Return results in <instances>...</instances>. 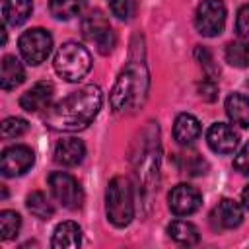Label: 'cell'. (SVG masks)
I'll return each instance as SVG.
<instances>
[{
	"label": "cell",
	"instance_id": "9c48e42d",
	"mask_svg": "<svg viewBox=\"0 0 249 249\" xmlns=\"http://www.w3.org/2000/svg\"><path fill=\"white\" fill-rule=\"evenodd\" d=\"M49 187L56 202H60L64 208L76 210L84 202V193L80 183L66 171H53L49 175Z\"/></svg>",
	"mask_w": 249,
	"mask_h": 249
},
{
	"label": "cell",
	"instance_id": "1f68e13d",
	"mask_svg": "<svg viewBox=\"0 0 249 249\" xmlns=\"http://www.w3.org/2000/svg\"><path fill=\"white\" fill-rule=\"evenodd\" d=\"M241 202H243V206L249 210V185L243 189V193H241Z\"/></svg>",
	"mask_w": 249,
	"mask_h": 249
},
{
	"label": "cell",
	"instance_id": "f546056e",
	"mask_svg": "<svg viewBox=\"0 0 249 249\" xmlns=\"http://www.w3.org/2000/svg\"><path fill=\"white\" fill-rule=\"evenodd\" d=\"M198 95L204 99V101H214L218 97V86H216V80L212 78H204L202 84H198Z\"/></svg>",
	"mask_w": 249,
	"mask_h": 249
},
{
	"label": "cell",
	"instance_id": "ffe728a7",
	"mask_svg": "<svg viewBox=\"0 0 249 249\" xmlns=\"http://www.w3.org/2000/svg\"><path fill=\"white\" fill-rule=\"evenodd\" d=\"M33 10V0H4L2 16L8 25H21Z\"/></svg>",
	"mask_w": 249,
	"mask_h": 249
},
{
	"label": "cell",
	"instance_id": "8fae6325",
	"mask_svg": "<svg viewBox=\"0 0 249 249\" xmlns=\"http://www.w3.org/2000/svg\"><path fill=\"white\" fill-rule=\"evenodd\" d=\"M167 202L175 216H189L200 208L202 196L195 187H191L187 183H179L169 191Z\"/></svg>",
	"mask_w": 249,
	"mask_h": 249
},
{
	"label": "cell",
	"instance_id": "7402d4cb",
	"mask_svg": "<svg viewBox=\"0 0 249 249\" xmlns=\"http://www.w3.org/2000/svg\"><path fill=\"white\" fill-rule=\"evenodd\" d=\"M86 6V0H51L49 10L56 19H72Z\"/></svg>",
	"mask_w": 249,
	"mask_h": 249
},
{
	"label": "cell",
	"instance_id": "2e32d148",
	"mask_svg": "<svg viewBox=\"0 0 249 249\" xmlns=\"http://www.w3.org/2000/svg\"><path fill=\"white\" fill-rule=\"evenodd\" d=\"M200 136V123L191 113H181L173 124V138L181 146H191Z\"/></svg>",
	"mask_w": 249,
	"mask_h": 249
},
{
	"label": "cell",
	"instance_id": "d6986e66",
	"mask_svg": "<svg viewBox=\"0 0 249 249\" xmlns=\"http://www.w3.org/2000/svg\"><path fill=\"white\" fill-rule=\"evenodd\" d=\"M226 113L233 124L249 128V97L243 93H231L226 99Z\"/></svg>",
	"mask_w": 249,
	"mask_h": 249
},
{
	"label": "cell",
	"instance_id": "4fadbf2b",
	"mask_svg": "<svg viewBox=\"0 0 249 249\" xmlns=\"http://www.w3.org/2000/svg\"><path fill=\"white\" fill-rule=\"evenodd\" d=\"M206 142L216 154H233L239 144V132L228 123H214L206 132Z\"/></svg>",
	"mask_w": 249,
	"mask_h": 249
},
{
	"label": "cell",
	"instance_id": "9a60e30c",
	"mask_svg": "<svg viewBox=\"0 0 249 249\" xmlns=\"http://www.w3.org/2000/svg\"><path fill=\"white\" fill-rule=\"evenodd\" d=\"M86 156V146L82 140L78 138H62L56 142L54 146V161L64 165V167H72L78 165Z\"/></svg>",
	"mask_w": 249,
	"mask_h": 249
},
{
	"label": "cell",
	"instance_id": "d4e9b609",
	"mask_svg": "<svg viewBox=\"0 0 249 249\" xmlns=\"http://www.w3.org/2000/svg\"><path fill=\"white\" fill-rule=\"evenodd\" d=\"M21 228V218L14 210H2L0 212V237L2 239H14Z\"/></svg>",
	"mask_w": 249,
	"mask_h": 249
},
{
	"label": "cell",
	"instance_id": "5b68a950",
	"mask_svg": "<svg viewBox=\"0 0 249 249\" xmlns=\"http://www.w3.org/2000/svg\"><path fill=\"white\" fill-rule=\"evenodd\" d=\"M54 70L66 82H80L91 68V54L80 43L68 41L54 54Z\"/></svg>",
	"mask_w": 249,
	"mask_h": 249
},
{
	"label": "cell",
	"instance_id": "5bb4252c",
	"mask_svg": "<svg viewBox=\"0 0 249 249\" xmlns=\"http://www.w3.org/2000/svg\"><path fill=\"white\" fill-rule=\"evenodd\" d=\"M54 95V88L51 82H37L33 84L21 97H19V105L21 109H25L27 113H39V111H47L51 107Z\"/></svg>",
	"mask_w": 249,
	"mask_h": 249
},
{
	"label": "cell",
	"instance_id": "52a82bcc",
	"mask_svg": "<svg viewBox=\"0 0 249 249\" xmlns=\"http://www.w3.org/2000/svg\"><path fill=\"white\" fill-rule=\"evenodd\" d=\"M18 47H19V53H21L23 60L35 66V64L45 62L47 56L51 54L53 37L47 29L33 27V29H27V31L21 33V37L18 41Z\"/></svg>",
	"mask_w": 249,
	"mask_h": 249
},
{
	"label": "cell",
	"instance_id": "6da1fadb",
	"mask_svg": "<svg viewBox=\"0 0 249 249\" xmlns=\"http://www.w3.org/2000/svg\"><path fill=\"white\" fill-rule=\"evenodd\" d=\"M103 103V93L97 86L89 84L84 86L58 103L51 105L45 115V123L53 130H62V132H74L86 128L99 113Z\"/></svg>",
	"mask_w": 249,
	"mask_h": 249
},
{
	"label": "cell",
	"instance_id": "484cf974",
	"mask_svg": "<svg viewBox=\"0 0 249 249\" xmlns=\"http://www.w3.org/2000/svg\"><path fill=\"white\" fill-rule=\"evenodd\" d=\"M27 130H29V124L21 117H8L2 121V138H6V140L18 138V136L25 134Z\"/></svg>",
	"mask_w": 249,
	"mask_h": 249
},
{
	"label": "cell",
	"instance_id": "4dcf8cb0",
	"mask_svg": "<svg viewBox=\"0 0 249 249\" xmlns=\"http://www.w3.org/2000/svg\"><path fill=\"white\" fill-rule=\"evenodd\" d=\"M233 167H235L239 173L249 175V142L237 152V156H235V160H233Z\"/></svg>",
	"mask_w": 249,
	"mask_h": 249
},
{
	"label": "cell",
	"instance_id": "8992f818",
	"mask_svg": "<svg viewBox=\"0 0 249 249\" xmlns=\"http://www.w3.org/2000/svg\"><path fill=\"white\" fill-rule=\"evenodd\" d=\"M82 35L89 43H93L101 54H109L113 51V47H115V41H117L115 31L111 29L107 18L99 10H91L89 14L84 16V19H82Z\"/></svg>",
	"mask_w": 249,
	"mask_h": 249
},
{
	"label": "cell",
	"instance_id": "e0dca14e",
	"mask_svg": "<svg viewBox=\"0 0 249 249\" xmlns=\"http://www.w3.org/2000/svg\"><path fill=\"white\" fill-rule=\"evenodd\" d=\"M82 243V228L76 222H60L54 228L51 245L54 249H76Z\"/></svg>",
	"mask_w": 249,
	"mask_h": 249
},
{
	"label": "cell",
	"instance_id": "277c9868",
	"mask_svg": "<svg viewBox=\"0 0 249 249\" xmlns=\"http://www.w3.org/2000/svg\"><path fill=\"white\" fill-rule=\"evenodd\" d=\"M105 210L113 226L124 228L134 218V189L128 177L117 175L109 181L105 193Z\"/></svg>",
	"mask_w": 249,
	"mask_h": 249
},
{
	"label": "cell",
	"instance_id": "7c38bea8",
	"mask_svg": "<svg viewBox=\"0 0 249 249\" xmlns=\"http://www.w3.org/2000/svg\"><path fill=\"white\" fill-rule=\"evenodd\" d=\"M243 220V206L233 198H222L210 212V224L214 230H233Z\"/></svg>",
	"mask_w": 249,
	"mask_h": 249
},
{
	"label": "cell",
	"instance_id": "ac0fdd59",
	"mask_svg": "<svg viewBox=\"0 0 249 249\" xmlns=\"http://www.w3.org/2000/svg\"><path fill=\"white\" fill-rule=\"evenodd\" d=\"M25 80V70L21 62L16 56H4L2 58V70H0V86L2 89H14Z\"/></svg>",
	"mask_w": 249,
	"mask_h": 249
},
{
	"label": "cell",
	"instance_id": "d6a6232c",
	"mask_svg": "<svg viewBox=\"0 0 249 249\" xmlns=\"http://www.w3.org/2000/svg\"><path fill=\"white\" fill-rule=\"evenodd\" d=\"M247 86H249V82H247Z\"/></svg>",
	"mask_w": 249,
	"mask_h": 249
},
{
	"label": "cell",
	"instance_id": "7a4b0ae2",
	"mask_svg": "<svg viewBox=\"0 0 249 249\" xmlns=\"http://www.w3.org/2000/svg\"><path fill=\"white\" fill-rule=\"evenodd\" d=\"M148 68L144 60L130 58L126 66L119 72L115 86L109 93V101L115 113L134 111L148 93Z\"/></svg>",
	"mask_w": 249,
	"mask_h": 249
},
{
	"label": "cell",
	"instance_id": "603a6c76",
	"mask_svg": "<svg viewBox=\"0 0 249 249\" xmlns=\"http://www.w3.org/2000/svg\"><path fill=\"white\" fill-rule=\"evenodd\" d=\"M25 206L27 210L35 216V218H41V220H49L54 212L53 204L49 202V198L41 193V191H33L27 195V200H25Z\"/></svg>",
	"mask_w": 249,
	"mask_h": 249
},
{
	"label": "cell",
	"instance_id": "f1b7e54d",
	"mask_svg": "<svg viewBox=\"0 0 249 249\" xmlns=\"http://www.w3.org/2000/svg\"><path fill=\"white\" fill-rule=\"evenodd\" d=\"M195 54H196V58H198V62H200V66H202V70L206 72V78L216 80V78H218V74H220V70H218V66L214 64L212 54H210L206 49H202V47H196Z\"/></svg>",
	"mask_w": 249,
	"mask_h": 249
},
{
	"label": "cell",
	"instance_id": "44dd1931",
	"mask_svg": "<svg viewBox=\"0 0 249 249\" xmlns=\"http://www.w3.org/2000/svg\"><path fill=\"white\" fill-rule=\"evenodd\" d=\"M167 233L173 241H177L181 245H195L200 239V233H198L196 226L191 224V222H185V220H173L167 226Z\"/></svg>",
	"mask_w": 249,
	"mask_h": 249
},
{
	"label": "cell",
	"instance_id": "ba28073f",
	"mask_svg": "<svg viewBox=\"0 0 249 249\" xmlns=\"http://www.w3.org/2000/svg\"><path fill=\"white\" fill-rule=\"evenodd\" d=\"M196 31L204 37H216L226 25V4L222 0H202L195 14Z\"/></svg>",
	"mask_w": 249,
	"mask_h": 249
},
{
	"label": "cell",
	"instance_id": "cb8c5ba5",
	"mask_svg": "<svg viewBox=\"0 0 249 249\" xmlns=\"http://www.w3.org/2000/svg\"><path fill=\"white\" fill-rule=\"evenodd\" d=\"M226 60L228 64L235 68H247L249 66V47L241 41H231L226 45Z\"/></svg>",
	"mask_w": 249,
	"mask_h": 249
},
{
	"label": "cell",
	"instance_id": "4316f807",
	"mask_svg": "<svg viewBox=\"0 0 249 249\" xmlns=\"http://www.w3.org/2000/svg\"><path fill=\"white\" fill-rule=\"evenodd\" d=\"M109 10L115 18L128 21L136 14V0H109Z\"/></svg>",
	"mask_w": 249,
	"mask_h": 249
},
{
	"label": "cell",
	"instance_id": "30bf717a",
	"mask_svg": "<svg viewBox=\"0 0 249 249\" xmlns=\"http://www.w3.org/2000/svg\"><path fill=\"white\" fill-rule=\"evenodd\" d=\"M33 161H35L33 150L29 146L16 144V146H10L2 152L0 171L4 177H18V175H23L25 171H29Z\"/></svg>",
	"mask_w": 249,
	"mask_h": 249
},
{
	"label": "cell",
	"instance_id": "3957f363",
	"mask_svg": "<svg viewBox=\"0 0 249 249\" xmlns=\"http://www.w3.org/2000/svg\"><path fill=\"white\" fill-rule=\"evenodd\" d=\"M138 181L142 183L144 191H150L158 185L160 177V136L158 126L154 123H148V126L140 132L138 138V150L132 158Z\"/></svg>",
	"mask_w": 249,
	"mask_h": 249
},
{
	"label": "cell",
	"instance_id": "83f0119b",
	"mask_svg": "<svg viewBox=\"0 0 249 249\" xmlns=\"http://www.w3.org/2000/svg\"><path fill=\"white\" fill-rule=\"evenodd\" d=\"M235 31L241 43L249 47V4H243L235 18Z\"/></svg>",
	"mask_w": 249,
	"mask_h": 249
}]
</instances>
